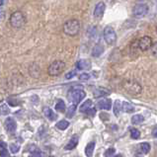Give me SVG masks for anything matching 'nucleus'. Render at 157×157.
<instances>
[{"instance_id":"obj_1","label":"nucleus","mask_w":157,"mask_h":157,"mask_svg":"<svg viewBox=\"0 0 157 157\" xmlns=\"http://www.w3.org/2000/svg\"><path fill=\"white\" fill-rule=\"evenodd\" d=\"M80 22L77 19H70L66 21L63 25V32L67 36L74 37L80 32Z\"/></svg>"},{"instance_id":"obj_2","label":"nucleus","mask_w":157,"mask_h":157,"mask_svg":"<svg viewBox=\"0 0 157 157\" xmlns=\"http://www.w3.org/2000/svg\"><path fill=\"white\" fill-rule=\"evenodd\" d=\"M26 16L23 12L21 11H15L12 13L10 18H9V23L15 29H20L26 24Z\"/></svg>"},{"instance_id":"obj_3","label":"nucleus","mask_w":157,"mask_h":157,"mask_svg":"<svg viewBox=\"0 0 157 157\" xmlns=\"http://www.w3.org/2000/svg\"><path fill=\"white\" fill-rule=\"evenodd\" d=\"M123 88L124 89L125 92H128V94L131 95H138L140 94L142 91V87L141 85L136 82V80H132V79H128V80H124L123 82Z\"/></svg>"},{"instance_id":"obj_4","label":"nucleus","mask_w":157,"mask_h":157,"mask_svg":"<svg viewBox=\"0 0 157 157\" xmlns=\"http://www.w3.org/2000/svg\"><path fill=\"white\" fill-rule=\"evenodd\" d=\"M82 88H83L82 86L73 88L68 92V100L70 102H72L74 105L80 103L85 98V96H86V93L82 90Z\"/></svg>"},{"instance_id":"obj_5","label":"nucleus","mask_w":157,"mask_h":157,"mask_svg":"<svg viewBox=\"0 0 157 157\" xmlns=\"http://www.w3.org/2000/svg\"><path fill=\"white\" fill-rule=\"evenodd\" d=\"M65 63L62 60H56L52 62L48 68V73L51 76H57L63 72Z\"/></svg>"},{"instance_id":"obj_6","label":"nucleus","mask_w":157,"mask_h":157,"mask_svg":"<svg viewBox=\"0 0 157 157\" xmlns=\"http://www.w3.org/2000/svg\"><path fill=\"white\" fill-rule=\"evenodd\" d=\"M103 35H104V39H105L106 43L109 44V46H113V44H116L117 34H116L113 27L107 26L104 29V33H103Z\"/></svg>"},{"instance_id":"obj_7","label":"nucleus","mask_w":157,"mask_h":157,"mask_svg":"<svg viewBox=\"0 0 157 157\" xmlns=\"http://www.w3.org/2000/svg\"><path fill=\"white\" fill-rule=\"evenodd\" d=\"M149 8L146 4H137L132 8V16L137 19H140L147 15Z\"/></svg>"},{"instance_id":"obj_8","label":"nucleus","mask_w":157,"mask_h":157,"mask_svg":"<svg viewBox=\"0 0 157 157\" xmlns=\"http://www.w3.org/2000/svg\"><path fill=\"white\" fill-rule=\"evenodd\" d=\"M152 46H153V43H152V39L149 36H144V37L138 40V48L142 52H146L150 50Z\"/></svg>"},{"instance_id":"obj_9","label":"nucleus","mask_w":157,"mask_h":157,"mask_svg":"<svg viewBox=\"0 0 157 157\" xmlns=\"http://www.w3.org/2000/svg\"><path fill=\"white\" fill-rule=\"evenodd\" d=\"M106 10V4L104 2H99L96 4L95 8H94V17L97 19H100L103 17Z\"/></svg>"},{"instance_id":"obj_10","label":"nucleus","mask_w":157,"mask_h":157,"mask_svg":"<svg viewBox=\"0 0 157 157\" xmlns=\"http://www.w3.org/2000/svg\"><path fill=\"white\" fill-rule=\"evenodd\" d=\"M76 68L78 70H88L91 68V62L88 59H80L76 62Z\"/></svg>"},{"instance_id":"obj_11","label":"nucleus","mask_w":157,"mask_h":157,"mask_svg":"<svg viewBox=\"0 0 157 157\" xmlns=\"http://www.w3.org/2000/svg\"><path fill=\"white\" fill-rule=\"evenodd\" d=\"M111 94V91L108 88H103V87H99L94 90L93 95L95 98H100V97H106L109 96Z\"/></svg>"},{"instance_id":"obj_12","label":"nucleus","mask_w":157,"mask_h":157,"mask_svg":"<svg viewBox=\"0 0 157 157\" xmlns=\"http://www.w3.org/2000/svg\"><path fill=\"white\" fill-rule=\"evenodd\" d=\"M17 128V123L13 118H7L5 121V128L8 132H13L16 131Z\"/></svg>"},{"instance_id":"obj_13","label":"nucleus","mask_w":157,"mask_h":157,"mask_svg":"<svg viewBox=\"0 0 157 157\" xmlns=\"http://www.w3.org/2000/svg\"><path fill=\"white\" fill-rule=\"evenodd\" d=\"M97 106L101 110H110L112 108V100L110 99H103L97 103Z\"/></svg>"},{"instance_id":"obj_14","label":"nucleus","mask_w":157,"mask_h":157,"mask_svg":"<svg viewBox=\"0 0 157 157\" xmlns=\"http://www.w3.org/2000/svg\"><path fill=\"white\" fill-rule=\"evenodd\" d=\"M43 112H44V117H46V118H48V120H51V121H55L57 118V116L55 114V112H53L51 109V108H48V107H44Z\"/></svg>"},{"instance_id":"obj_15","label":"nucleus","mask_w":157,"mask_h":157,"mask_svg":"<svg viewBox=\"0 0 157 157\" xmlns=\"http://www.w3.org/2000/svg\"><path fill=\"white\" fill-rule=\"evenodd\" d=\"M78 141H79V138H78V136H72V138L68 141V143L65 145V149L66 150H72V149H74L76 146H77V144H78Z\"/></svg>"},{"instance_id":"obj_16","label":"nucleus","mask_w":157,"mask_h":157,"mask_svg":"<svg viewBox=\"0 0 157 157\" xmlns=\"http://www.w3.org/2000/svg\"><path fill=\"white\" fill-rule=\"evenodd\" d=\"M93 108V103L91 100H86L83 104H81V106H80L79 110L81 113H87V112L89 110H91Z\"/></svg>"},{"instance_id":"obj_17","label":"nucleus","mask_w":157,"mask_h":157,"mask_svg":"<svg viewBox=\"0 0 157 157\" xmlns=\"http://www.w3.org/2000/svg\"><path fill=\"white\" fill-rule=\"evenodd\" d=\"M103 52H104V48H103L101 44H96L92 50V56L99 57Z\"/></svg>"},{"instance_id":"obj_18","label":"nucleus","mask_w":157,"mask_h":157,"mask_svg":"<svg viewBox=\"0 0 157 157\" xmlns=\"http://www.w3.org/2000/svg\"><path fill=\"white\" fill-rule=\"evenodd\" d=\"M94 148H95V142L94 141L89 142L86 145V147H85V154H86L87 157H92Z\"/></svg>"},{"instance_id":"obj_19","label":"nucleus","mask_w":157,"mask_h":157,"mask_svg":"<svg viewBox=\"0 0 157 157\" xmlns=\"http://www.w3.org/2000/svg\"><path fill=\"white\" fill-rule=\"evenodd\" d=\"M122 109L124 113H132L134 111V106L129 102H124L122 105Z\"/></svg>"},{"instance_id":"obj_20","label":"nucleus","mask_w":157,"mask_h":157,"mask_svg":"<svg viewBox=\"0 0 157 157\" xmlns=\"http://www.w3.org/2000/svg\"><path fill=\"white\" fill-rule=\"evenodd\" d=\"M144 121V117L141 115H134L132 118V124H140L141 123H143Z\"/></svg>"},{"instance_id":"obj_21","label":"nucleus","mask_w":157,"mask_h":157,"mask_svg":"<svg viewBox=\"0 0 157 157\" xmlns=\"http://www.w3.org/2000/svg\"><path fill=\"white\" fill-rule=\"evenodd\" d=\"M68 125H69V123L67 122V121L62 120V121H59V122L56 124V128L60 129V131H64V129H66L67 128H68Z\"/></svg>"},{"instance_id":"obj_22","label":"nucleus","mask_w":157,"mask_h":157,"mask_svg":"<svg viewBox=\"0 0 157 157\" xmlns=\"http://www.w3.org/2000/svg\"><path fill=\"white\" fill-rule=\"evenodd\" d=\"M56 110L57 112H60V113H63V112L65 111V104H64V102L62 101V100H58L56 102Z\"/></svg>"},{"instance_id":"obj_23","label":"nucleus","mask_w":157,"mask_h":157,"mask_svg":"<svg viewBox=\"0 0 157 157\" xmlns=\"http://www.w3.org/2000/svg\"><path fill=\"white\" fill-rule=\"evenodd\" d=\"M140 147V150L143 154H147L150 151V145H149V143H147V142L141 143Z\"/></svg>"},{"instance_id":"obj_24","label":"nucleus","mask_w":157,"mask_h":157,"mask_svg":"<svg viewBox=\"0 0 157 157\" xmlns=\"http://www.w3.org/2000/svg\"><path fill=\"white\" fill-rule=\"evenodd\" d=\"M121 102L119 100H117L115 101V104L113 106V111H114V114L116 117H119V113H120V111H121Z\"/></svg>"},{"instance_id":"obj_25","label":"nucleus","mask_w":157,"mask_h":157,"mask_svg":"<svg viewBox=\"0 0 157 157\" xmlns=\"http://www.w3.org/2000/svg\"><path fill=\"white\" fill-rule=\"evenodd\" d=\"M75 110H76V105H71L69 108H68V110H67L66 112V116H67V118H72V117L74 116L75 114Z\"/></svg>"},{"instance_id":"obj_26","label":"nucleus","mask_w":157,"mask_h":157,"mask_svg":"<svg viewBox=\"0 0 157 157\" xmlns=\"http://www.w3.org/2000/svg\"><path fill=\"white\" fill-rule=\"evenodd\" d=\"M131 136L133 140H138L140 137V132L137 128H132L131 129Z\"/></svg>"},{"instance_id":"obj_27","label":"nucleus","mask_w":157,"mask_h":157,"mask_svg":"<svg viewBox=\"0 0 157 157\" xmlns=\"http://www.w3.org/2000/svg\"><path fill=\"white\" fill-rule=\"evenodd\" d=\"M137 50H140L138 48V41L137 42H133L131 46V53L132 56L134 55H137Z\"/></svg>"},{"instance_id":"obj_28","label":"nucleus","mask_w":157,"mask_h":157,"mask_svg":"<svg viewBox=\"0 0 157 157\" xmlns=\"http://www.w3.org/2000/svg\"><path fill=\"white\" fill-rule=\"evenodd\" d=\"M19 150H20L19 144H17V143H12V144H10V151L12 153H17Z\"/></svg>"},{"instance_id":"obj_29","label":"nucleus","mask_w":157,"mask_h":157,"mask_svg":"<svg viewBox=\"0 0 157 157\" xmlns=\"http://www.w3.org/2000/svg\"><path fill=\"white\" fill-rule=\"evenodd\" d=\"M0 112H1V113L4 114V115H7V114L10 113V109L7 107L6 104H3V105L0 106Z\"/></svg>"},{"instance_id":"obj_30","label":"nucleus","mask_w":157,"mask_h":157,"mask_svg":"<svg viewBox=\"0 0 157 157\" xmlns=\"http://www.w3.org/2000/svg\"><path fill=\"white\" fill-rule=\"evenodd\" d=\"M30 157H43V153L39 149L36 148L35 150L31 151V156Z\"/></svg>"},{"instance_id":"obj_31","label":"nucleus","mask_w":157,"mask_h":157,"mask_svg":"<svg viewBox=\"0 0 157 157\" xmlns=\"http://www.w3.org/2000/svg\"><path fill=\"white\" fill-rule=\"evenodd\" d=\"M75 75H76V71H75V70L69 71L68 73H66V74H65V78H66V79H71V78H73Z\"/></svg>"},{"instance_id":"obj_32","label":"nucleus","mask_w":157,"mask_h":157,"mask_svg":"<svg viewBox=\"0 0 157 157\" xmlns=\"http://www.w3.org/2000/svg\"><path fill=\"white\" fill-rule=\"evenodd\" d=\"M115 154V148H109L105 152V156L106 157H112V155Z\"/></svg>"},{"instance_id":"obj_33","label":"nucleus","mask_w":157,"mask_h":157,"mask_svg":"<svg viewBox=\"0 0 157 157\" xmlns=\"http://www.w3.org/2000/svg\"><path fill=\"white\" fill-rule=\"evenodd\" d=\"M89 78H90V75H89L88 73H82V74H80L79 75V79L80 80H88Z\"/></svg>"},{"instance_id":"obj_34","label":"nucleus","mask_w":157,"mask_h":157,"mask_svg":"<svg viewBox=\"0 0 157 157\" xmlns=\"http://www.w3.org/2000/svg\"><path fill=\"white\" fill-rule=\"evenodd\" d=\"M151 52H152V55H153L154 56H157V44H153L151 48Z\"/></svg>"},{"instance_id":"obj_35","label":"nucleus","mask_w":157,"mask_h":157,"mask_svg":"<svg viewBox=\"0 0 157 157\" xmlns=\"http://www.w3.org/2000/svg\"><path fill=\"white\" fill-rule=\"evenodd\" d=\"M7 156H8V152H7L6 148L0 150V157H7Z\"/></svg>"},{"instance_id":"obj_36","label":"nucleus","mask_w":157,"mask_h":157,"mask_svg":"<svg viewBox=\"0 0 157 157\" xmlns=\"http://www.w3.org/2000/svg\"><path fill=\"white\" fill-rule=\"evenodd\" d=\"M6 146H7V144L4 141H2V140H0V148H2V149H5L6 148Z\"/></svg>"},{"instance_id":"obj_37","label":"nucleus","mask_w":157,"mask_h":157,"mask_svg":"<svg viewBox=\"0 0 157 157\" xmlns=\"http://www.w3.org/2000/svg\"><path fill=\"white\" fill-rule=\"evenodd\" d=\"M95 112H96V110L94 109V108H92L91 110H89L86 114H88V115H90V116H93V115H95Z\"/></svg>"},{"instance_id":"obj_38","label":"nucleus","mask_w":157,"mask_h":157,"mask_svg":"<svg viewBox=\"0 0 157 157\" xmlns=\"http://www.w3.org/2000/svg\"><path fill=\"white\" fill-rule=\"evenodd\" d=\"M152 134H153V136L157 138V127H155L153 128V131H152Z\"/></svg>"},{"instance_id":"obj_39","label":"nucleus","mask_w":157,"mask_h":157,"mask_svg":"<svg viewBox=\"0 0 157 157\" xmlns=\"http://www.w3.org/2000/svg\"><path fill=\"white\" fill-rule=\"evenodd\" d=\"M3 15H4V11H3V9L0 7V18H2Z\"/></svg>"},{"instance_id":"obj_40","label":"nucleus","mask_w":157,"mask_h":157,"mask_svg":"<svg viewBox=\"0 0 157 157\" xmlns=\"http://www.w3.org/2000/svg\"><path fill=\"white\" fill-rule=\"evenodd\" d=\"M2 3H3V0H0V7H1V5H2Z\"/></svg>"},{"instance_id":"obj_41","label":"nucleus","mask_w":157,"mask_h":157,"mask_svg":"<svg viewBox=\"0 0 157 157\" xmlns=\"http://www.w3.org/2000/svg\"><path fill=\"white\" fill-rule=\"evenodd\" d=\"M115 157H123V156L122 155H116Z\"/></svg>"},{"instance_id":"obj_42","label":"nucleus","mask_w":157,"mask_h":157,"mask_svg":"<svg viewBox=\"0 0 157 157\" xmlns=\"http://www.w3.org/2000/svg\"><path fill=\"white\" fill-rule=\"evenodd\" d=\"M138 1H144V0H138Z\"/></svg>"},{"instance_id":"obj_43","label":"nucleus","mask_w":157,"mask_h":157,"mask_svg":"<svg viewBox=\"0 0 157 157\" xmlns=\"http://www.w3.org/2000/svg\"><path fill=\"white\" fill-rule=\"evenodd\" d=\"M156 32H157V27H156Z\"/></svg>"},{"instance_id":"obj_44","label":"nucleus","mask_w":157,"mask_h":157,"mask_svg":"<svg viewBox=\"0 0 157 157\" xmlns=\"http://www.w3.org/2000/svg\"><path fill=\"white\" fill-rule=\"evenodd\" d=\"M50 157H52V156H50Z\"/></svg>"}]
</instances>
